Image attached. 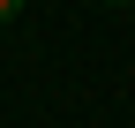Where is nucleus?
Instances as JSON below:
<instances>
[{
    "instance_id": "nucleus-2",
    "label": "nucleus",
    "mask_w": 135,
    "mask_h": 128,
    "mask_svg": "<svg viewBox=\"0 0 135 128\" xmlns=\"http://www.w3.org/2000/svg\"><path fill=\"white\" fill-rule=\"evenodd\" d=\"M105 8H135V0H105Z\"/></svg>"
},
{
    "instance_id": "nucleus-1",
    "label": "nucleus",
    "mask_w": 135,
    "mask_h": 128,
    "mask_svg": "<svg viewBox=\"0 0 135 128\" xmlns=\"http://www.w3.org/2000/svg\"><path fill=\"white\" fill-rule=\"evenodd\" d=\"M30 8V0H0V23H15V15H23Z\"/></svg>"
}]
</instances>
